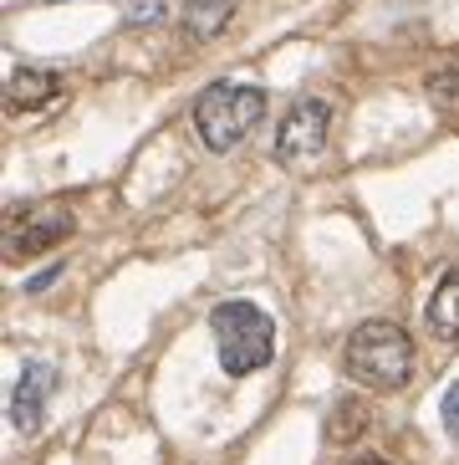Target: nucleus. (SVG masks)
Listing matches in <instances>:
<instances>
[{
	"label": "nucleus",
	"mask_w": 459,
	"mask_h": 465,
	"mask_svg": "<svg viewBox=\"0 0 459 465\" xmlns=\"http://www.w3.org/2000/svg\"><path fill=\"white\" fill-rule=\"evenodd\" d=\"M347 379L363 383V389H378V394H393L408 383V369H414V342L398 322H363V328L347 338Z\"/></svg>",
	"instance_id": "nucleus-1"
},
{
	"label": "nucleus",
	"mask_w": 459,
	"mask_h": 465,
	"mask_svg": "<svg viewBox=\"0 0 459 465\" xmlns=\"http://www.w3.org/2000/svg\"><path fill=\"white\" fill-rule=\"evenodd\" d=\"M210 332H215V353H220V369L245 379L270 363L276 353V322L260 312L256 302H220L210 312Z\"/></svg>",
	"instance_id": "nucleus-3"
},
{
	"label": "nucleus",
	"mask_w": 459,
	"mask_h": 465,
	"mask_svg": "<svg viewBox=\"0 0 459 465\" xmlns=\"http://www.w3.org/2000/svg\"><path fill=\"white\" fill-rule=\"evenodd\" d=\"M444 430H449V440L459 445V383L444 394Z\"/></svg>",
	"instance_id": "nucleus-12"
},
{
	"label": "nucleus",
	"mask_w": 459,
	"mask_h": 465,
	"mask_svg": "<svg viewBox=\"0 0 459 465\" xmlns=\"http://www.w3.org/2000/svg\"><path fill=\"white\" fill-rule=\"evenodd\" d=\"M327 435L332 440H357L363 435V410H357V404H337L332 420H327Z\"/></svg>",
	"instance_id": "nucleus-10"
},
{
	"label": "nucleus",
	"mask_w": 459,
	"mask_h": 465,
	"mask_svg": "<svg viewBox=\"0 0 459 465\" xmlns=\"http://www.w3.org/2000/svg\"><path fill=\"white\" fill-rule=\"evenodd\" d=\"M67 235H72V210H62V205L15 210V215L5 220V256H11V261L46 256V251L62 246Z\"/></svg>",
	"instance_id": "nucleus-5"
},
{
	"label": "nucleus",
	"mask_w": 459,
	"mask_h": 465,
	"mask_svg": "<svg viewBox=\"0 0 459 465\" xmlns=\"http://www.w3.org/2000/svg\"><path fill=\"white\" fill-rule=\"evenodd\" d=\"M429 97L439 103V108H454L459 103V67H444L429 77Z\"/></svg>",
	"instance_id": "nucleus-11"
},
{
	"label": "nucleus",
	"mask_w": 459,
	"mask_h": 465,
	"mask_svg": "<svg viewBox=\"0 0 459 465\" xmlns=\"http://www.w3.org/2000/svg\"><path fill=\"white\" fill-rule=\"evenodd\" d=\"M327 128H332V108L322 97H301L291 103V113L281 118V134H276V159L286 169H307L322 159L327 149Z\"/></svg>",
	"instance_id": "nucleus-4"
},
{
	"label": "nucleus",
	"mask_w": 459,
	"mask_h": 465,
	"mask_svg": "<svg viewBox=\"0 0 459 465\" xmlns=\"http://www.w3.org/2000/svg\"><path fill=\"white\" fill-rule=\"evenodd\" d=\"M52 363H41V358H31L26 369H21V379H15L11 389V424L21 430V435H31L41 424V414H46V399H52Z\"/></svg>",
	"instance_id": "nucleus-6"
},
{
	"label": "nucleus",
	"mask_w": 459,
	"mask_h": 465,
	"mask_svg": "<svg viewBox=\"0 0 459 465\" xmlns=\"http://www.w3.org/2000/svg\"><path fill=\"white\" fill-rule=\"evenodd\" d=\"M266 113V93L250 83H210L194 97V134L210 153H230Z\"/></svg>",
	"instance_id": "nucleus-2"
},
{
	"label": "nucleus",
	"mask_w": 459,
	"mask_h": 465,
	"mask_svg": "<svg viewBox=\"0 0 459 465\" xmlns=\"http://www.w3.org/2000/svg\"><path fill=\"white\" fill-rule=\"evenodd\" d=\"M235 5L240 0H184V31H190L194 42H210V36H220L230 26Z\"/></svg>",
	"instance_id": "nucleus-8"
},
{
	"label": "nucleus",
	"mask_w": 459,
	"mask_h": 465,
	"mask_svg": "<svg viewBox=\"0 0 459 465\" xmlns=\"http://www.w3.org/2000/svg\"><path fill=\"white\" fill-rule=\"evenodd\" d=\"M352 465H393V460H383V455H363V460H352Z\"/></svg>",
	"instance_id": "nucleus-13"
},
{
	"label": "nucleus",
	"mask_w": 459,
	"mask_h": 465,
	"mask_svg": "<svg viewBox=\"0 0 459 465\" xmlns=\"http://www.w3.org/2000/svg\"><path fill=\"white\" fill-rule=\"evenodd\" d=\"M429 328L444 342H459V272H449L429 297Z\"/></svg>",
	"instance_id": "nucleus-9"
},
{
	"label": "nucleus",
	"mask_w": 459,
	"mask_h": 465,
	"mask_svg": "<svg viewBox=\"0 0 459 465\" xmlns=\"http://www.w3.org/2000/svg\"><path fill=\"white\" fill-rule=\"evenodd\" d=\"M56 97H62V77L56 72H41V67H15L11 83H5V103L15 113H36L46 103H56Z\"/></svg>",
	"instance_id": "nucleus-7"
}]
</instances>
